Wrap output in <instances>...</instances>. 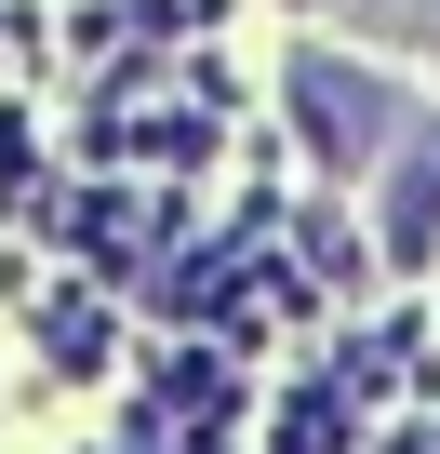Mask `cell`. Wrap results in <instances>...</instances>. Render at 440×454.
<instances>
[{
    "mask_svg": "<svg viewBox=\"0 0 440 454\" xmlns=\"http://www.w3.org/2000/svg\"><path fill=\"white\" fill-rule=\"evenodd\" d=\"M294 121H307L320 160H374V147L400 134V94H387L374 67H347V54H294Z\"/></svg>",
    "mask_w": 440,
    "mask_h": 454,
    "instance_id": "6da1fadb",
    "label": "cell"
},
{
    "mask_svg": "<svg viewBox=\"0 0 440 454\" xmlns=\"http://www.w3.org/2000/svg\"><path fill=\"white\" fill-rule=\"evenodd\" d=\"M387 254H400V268L440 254V134H427V147L400 160V187H387Z\"/></svg>",
    "mask_w": 440,
    "mask_h": 454,
    "instance_id": "7a4b0ae2",
    "label": "cell"
}]
</instances>
